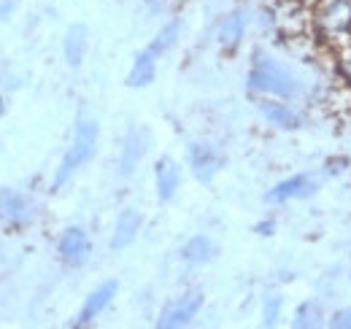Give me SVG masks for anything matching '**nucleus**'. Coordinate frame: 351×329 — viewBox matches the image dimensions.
<instances>
[{
	"label": "nucleus",
	"mask_w": 351,
	"mask_h": 329,
	"mask_svg": "<svg viewBox=\"0 0 351 329\" xmlns=\"http://www.w3.org/2000/svg\"><path fill=\"white\" fill-rule=\"evenodd\" d=\"M249 89L267 92L276 97H295L300 92V84L289 73V68H284L281 62H276L265 54H257V60L249 71Z\"/></svg>",
	"instance_id": "1"
},
{
	"label": "nucleus",
	"mask_w": 351,
	"mask_h": 329,
	"mask_svg": "<svg viewBox=\"0 0 351 329\" xmlns=\"http://www.w3.org/2000/svg\"><path fill=\"white\" fill-rule=\"evenodd\" d=\"M95 149H97V124L95 122H82L76 127V138H73V146L71 151L65 154V160L60 164L57 175H54V189L65 186L68 178L95 157Z\"/></svg>",
	"instance_id": "2"
},
{
	"label": "nucleus",
	"mask_w": 351,
	"mask_h": 329,
	"mask_svg": "<svg viewBox=\"0 0 351 329\" xmlns=\"http://www.w3.org/2000/svg\"><path fill=\"white\" fill-rule=\"evenodd\" d=\"M189 164H192L195 178L200 184H208L221 167V154L211 143H192L189 146Z\"/></svg>",
	"instance_id": "3"
},
{
	"label": "nucleus",
	"mask_w": 351,
	"mask_h": 329,
	"mask_svg": "<svg viewBox=\"0 0 351 329\" xmlns=\"http://www.w3.org/2000/svg\"><path fill=\"white\" fill-rule=\"evenodd\" d=\"M203 305V297L200 294H189V297H181L178 302H173L171 308H165V313L160 316V327L162 329H173V327H184L195 319V313L200 310Z\"/></svg>",
	"instance_id": "4"
},
{
	"label": "nucleus",
	"mask_w": 351,
	"mask_h": 329,
	"mask_svg": "<svg viewBox=\"0 0 351 329\" xmlns=\"http://www.w3.org/2000/svg\"><path fill=\"white\" fill-rule=\"evenodd\" d=\"M60 256L68 262V265H82L87 259L89 254V241H87V232L82 227H68L60 238Z\"/></svg>",
	"instance_id": "5"
},
{
	"label": "nucleus",
	"mask_w": 351,
	"mask_h": 329,
	"mask_svg": "<svg viewBox=\"0 0 351 329\" xmlns=\"http://www.w3.org/2000/svg\"><path fill=\"white\" fill-rule=\"evenodd\" d=\"M316 186H319V181L311 178V175L287 178V181H281L273 192H267V203H287V200H292V197H308Z\"/></svg>",
	"instance_id": "6"
},
{
	"label": "nucleus",
	"mask_w": 351,
	"mask_h": 329,
	"mask_svg": "<svg viewBox=\"0 0 351 329\" xmlns=\"http://www.w3.org/2000/svg\"><path fill=\"white\" fill-rule=\"evenodd\" d=\"M114 294H117V281H106V284H100V287L87 297V302H84V308H82L76 324H89L95 316H100V310L111 302Z\"/></svg>",
	"instance_id": "7"
},
{
	"label": "nucleus",
	"mask_w": 351,
	"mask_h": 329,
	"mask_svg": "<svg viewBox=\"0 0 351 329\" xmlns=\"http://www.w3.org/2000/svg\"><path fill=\"white\" fill-rule=\"evenodd\" d=\"M0 213L11 224H27L30 221V206L27 200L14 189H0Z\"/></svg>",
	"instance_id": "8"
},
{
	"label": "nucleus",
	"mask_w": 351,
	"mask_h": 329,
	"mask_svg": "<svg viewBox=\"0 0 351 329\" xmlns=\"http://www.w3.org/2000/svg\"><path fill=\"white\" fill-rule=\"evenodd\" d=\"M138 230H141V216H138V210H122L119 213V219H117V230H114V238H111V248H128L135 241V235H138Z\"/></svg>",
	"instance_id": "9"
},
{
	"label": "nucleus",
	"mask_w": 351,
	"mask_h": 329,
	"mask_svg": "<svg viewBox=\"0 0 351 329\" xmlns=\"http://www.w3.org/2000/svg\"><path fill=\"white\" fill-rule=\"evenodd\" d=\"M181 184V170L171 157H162L157 162V195L160 200H171Z\"/></svg>",
	"instance_id": "10"
},
{
	"label": "nucleus",
	"mask_w": 351,
	"mask_h": 329,
	"mask_svg": "<svg viewBox=\"0 0 351 329\" xmlns=\"http://www.w3.org/2000/svg\"><path fill=\"white\" fill-rule=\"evenodd\" d=\"M87 51V27L84 25H73L65 36V60L71 68H79Z\"/></svg>",
	"instance_id": "11"
},
{
	"label": "nucleus",
	"mask_w": 351,
	"mask_h": 329,
	"mask_svg": "<svg viewBox=\"0 0 351 329\" xmlns=\"http://www.w3.org/2000/svg\"><path fill=\"white\" fill-rule=\"evenodd\" d=\"M246 25H249V11H235L232 16H227V22L221 25V46H227V49H235L241 38H243V33H246Z\"/></svg>",
	"instance_id": "12"
},
{
	"label": "nucleus",
	"mask_w": 351,
	"mask_h": 329,
	"mask_svg": "<svg viewBox=\"0 0 351 329\" xmlns=\"http://www.w3.org/2000/svg\"><path fill=\"white\" fill-rule=\"evenodd\" d=\"M154 51L152 49H146V51H141L138 57H135V65H132L130 76H128V84L130 86H146V84L154 82Z\"/></svg>",
	"instance_id": "13"
},
{
	"label": "nucleus",
	"mask_w": 351,
	"mask_h": 329,
	"mask_svg": "<svg viewBox=\"0 0 351 329\" xmlns=\"http://www.w3.org/2000/svg\"><path fill=\"white\" fill-rule=\"evenodd\" d=\"M143 160V135L138 130H132L125 141V149H122V175H130L132 170L138 167V162Z\"/></svg>",
	"instance_id": "14"
},
{
	"label": "nucleus",
	"mask_w": 351,
	"mask_h": 329,
	"mask_svg": "<svg viewBox=\"0 0 351 329\" xmlns=\"http://www.w3.org/2000/svg\"><path fill=\"white\" fill-rule=\"evenodd\" d=\"M260 108H263V114L270 119L273 124H278V127H284V130H295V127H300V117L292 111V108H287L284 103H260Z\"/></svg>",
	"instance_id": "15"
},
{
	"label": "nucleus",
	"mask_w": 351,
	"mask_h": 329,
	"mask_svg": "<svg viewBox=\"0 0 351 329\" xmlns=\"http://www.w3.org/2000/svg\"><path fill=\"white\" fill-rule=\"evenodd\" d=\"M211 254H214V243H211L208 238H203V235L192 238V241L186 243V248H184V259L192 262V265H203V262H208Z\"/></svg>",
	"instance_id": "16"
},
{
	"label": "nucleus",
	"mask_w": 351,
	"mask_h": 329,
	"mask_svg": "<svg viewBox=\"0 0 351 329\" xmlns=\"http://www.w3.org/2000/svg\"><path fill=\"white\" fill-rule=\"evenodd\" d=\"M319 319H322V308L311 300V302H303V305L298 308L295 327H319Z\"/></svg>",
	"instance_id": "17"
},
{
	"label": "nucleus",
	"mask_w": 351,
	"mask_h": 329,
	"mask_svg": "<svg viewBox=\"0 0 351 329\" xmlns=\"http://www.w3.org/2000/svg\"><path fill=\"white\" fill-rule=\"evenodd\" d=\"M176 36H178V22L173 19V22H168V25H165V27L157 33V38L152 41V46H149V49H152L154 54H162L165 49H171V46H173Z\"/></svg>",
	"instance_id": "18"
},
{
	"label": "nucleus",
	"mask_w": 351,
	"mask_h": 329,
	"mask_svg": "<svg viewBox=\"0 0 351 329\" xmlns=\"http://www.w3.org/2000/svg\"><path fill=\"white\" fill-rule=\"evenodd\" d=\"M278 310H281V297H267V302H265V313H263L265 327H273V324L278 321Z\"/></svg>",
	"instance_id": "19"
},
{
	"label": "nucleus",
	"mask_w": 351,
	"mask_h": 329,
	"mask_svg": "<svg viewBox=\"0 0 351 329\" xmlns=\"http://www.w3.org/2000/svg\"><path fill=\"white\" fill-rule=\"evenodd\" d=\"M335 329H351V308H343V310H338L335 316H332V321H330Z\"/></svg>",
	"instance_id": "20"
},
{
	"label": "nucleus",
	"mask_w": 351,
	"mask_h": 329,
	"mask_svg": "<svg viewBox=\"0 0 351 329\" xmlns=\"http://www.w3.org/2000/svg\"><path fill=\"white\" fill-rule=\"evenodd\" d=\"M11 8H14V3H0V19H3V16H5Z\"/></svg>",
	"instance_id": "21"
},
{
	"label": "nucleus",
	"mask_w": 351,
	"mask_h": 329,
	"mask_svg": "<svg viewBox=\"0 0 351 329\" xmlns=\"http://www.w3.org/2000/svg\"><path fill=\"white\" fill-rule=\"evenodd\" d=\"M0 114H3V97H0Z\"/></svg>",
	"instance_id": "22"
}]
</instances>
